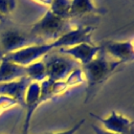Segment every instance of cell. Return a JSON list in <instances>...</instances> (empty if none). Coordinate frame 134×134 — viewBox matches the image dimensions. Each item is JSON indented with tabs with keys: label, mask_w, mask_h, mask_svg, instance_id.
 <instances>
[{
	"label": "cell",
	"mask_w": 134,
	"mask_h": 134,
	"mask_svg": "<svg viewBox=\"0 0 134 134\" xmlns=\"http://www.w3.org/2000/svg\"><path fill=\"white\" fill-rule=\"evenodd\" d=\"M42 60L46 67L47 79L53 82L66 80L71 72L80 68V64L75 60L71 59L70 57L64 53H61L60 51H51Z\"/></svg>",
	"instance_id": "3"
},
{
	"label": "cell",
	"mask_w": 134,
	"mask_h": 134,
	"mask_svg": "<svg viewBox=\"0 0 134 134\" xmlns=\"http://www.w3.org/2000/svg\"><path fill=\"white\" fill-rule=\"evenodd\" d=\"M16 8V0H0V15L6 18Z\"/></svg>",
	"instance_id": "16"
},
{
	"label": "cell",
	"mask_w": 134,
	"mask_h": 134,
	"mask_svg": "<svg viewBox=\"0 0 134 134\" xmlns=\"http://www.w3.org/2000/svg\"><path fill=\"white\" fill-rule=\"evenodd\" d=\"M43 43L38 38L32 36L29 31H23L16 28L6 29L1 34L0 45L2 49V54L9 53L32 44Z\"/></svg>",
	"instance_id": "5"
},
{
	"label": "cell",
	"mask_w": 134,
	"mask_h": 134,
	"mask_svg": "<svg viewBox=\"0 0 134 134\" xmlns=\"http://www.w3.org/2000/svg\"><path fill=\"white\" fill-rule=\"evenodd\" d=\"M100 48L102 47L99 45H95L94 43H81L71 47L60 48L58 49V51L70 57L83 66L94 59L99 52Z\"/></svg>",
	"instance_id": "8"
},
{
	"label": "cell",
	"mask_w": 134,
	"mask_h": 134,
	"mask_svg": "<svg viewBox=\"0 0 134 134\" xmlns=\"http://www.w3.org/2000/svg\"><path fill=\"white\" fill-rule=\"evenodd\" d=\"M94 27L92 26H77L72 27L69 31L61 36L57 39L60 48L71 47L81 43H93L92 41V32ZM59 48V49H60Z\"/></svg>",
	"instance_id": "9"
},
{
	"label": "cell",
	"mask_w": 134,
	"mask_h": 134,
	"mask_svg": "<svg viewBox=\"0 0 134 134\" xmlns=\"http://www.w3.org/2000/svg\"><path fill=\"white\" fill-rule=\"evenodd\" d=\"M132 43H133V46H134V40H133V41H132Z\"/></svg>",
	"instance_id": "22"
},
{
	"label": "cell",
	"mask_w": 134,
	"mask_h": 134,
	"mask_svg": "<svg viewBox=\"0 0 134 134\" xmlns=\"http://www.w3.org/2000/svg\"><path fill=\"white\" fill-rule=\"evenodd\" d=\"M1 57H2V55H0V59H1Z\"/></svg>",
	"instance_id": "24"
},
{
	"label": "cell",
	"mask_w": 134,
	"mask_h": 134,
	"mask_svg": "<svg viewBox=\"0 0 134 134\" xmlns=\"http://www.w3.org/2000/svg\"><path fill=\"white\" fill-rule=\"evenodd\" d=\"M72 28L69 19L54 15L49 9L36 22L29 32L41 42H51L66 34Z\"/></svg>",
	"instance_id": "2"
},
{
	"label": "cell",
	"mask_w": 134,
	"mask_h": 134,
	"mask_svg": "<svg viewBox=\"0 0 134 134\" xmlns=\"http://www.w3.org/2000/svg\"><path fill=\"white\" fill-rule=\"evenodd\" d=\"M42 103H41V98H40V83L31 82L26 90L25 98H24V107L26 109V113H25V119H24L23 130H22L23 134L28 133L31 117H32L36 109Z\"/></svg>",
	"instance_id": "10"
},
{
	"label": "cell",
	"mask_w": 134,
	"mask_h": 134,
	"mask_svg": "<svg viewBox=\"0 0 134 134\" xmlns=\"http://www.w3.org/2000/svg\"><path fill=\"white\" fill-rule=\"evenodd\" d=\"M32 1H35L36 3H39L41 5H44V6H48V7L51 3V0H32Z\"/></svg>",
	"instance_id": "20"
},
{
	"label": "cell",
	"mask_w": 134,
	"mask_h": 134,
	"mask_svg": "<svg viewBox=\"0 0 134 134\" xmlns=\"http://www.w3.org/2000/svg\"><path fill=\"white\" fill-rule=\"evenodd\" d=\"M54 49H59V43L57 40L51 41V42L32 44L22 49H19V50L9 52V53H5L2 57L19 65L27 66L36 61L42 60L45 55H47Z\"/></svg>",
	"instance_id": "4"
},
{
	"label": "cell",
	"mask_w": 134,
	"mask_h": 134,
	"mask_svg": "<svg viewBox=\"0 0 134 134\" xmlns=\"http://www.w3.org/2000/svg\"><path fill=\"white\" fill-rule=\"evenodd\" d=\"M91 128H92L94 134H114V133H111V132L105 130L104 128H102V127H99V126H97V125H95V124H92Z\"/></svg>",
	"instance_id": "19"
},
{
	"label": "cell",
	"mask_w": 134,
	"mask_h": 134,
	"mask_svg": "<svg viewBox=\"0 0 134 134\" xmlns=\"http://www.w3.org/2000/svg\"><path fill=\"white\" fill-rule=\"evenodd\" d=\"M103 9L97 7L92 0H71L69 18L83 17L90 14H102Z\"/></svg>",
	"instance_id": "13"
},
{
	"label": "cell",
	"mask_w": 134,
	"mask_h": 134,
	"mask_svg": "<svg viewBox=\"0 0 134 134\" xmlns=\"http://www.w3.org/2000/svg\"><path fill=\"white\" fill-rule=\"evenodd\" d=\"M26 67V76L31 81V82H37L41 83L44 80L47 79L46 75V67L43 62V60L36 61Z\"/></svg>",
	"instance_id": "14"
},
{
	"label": "cell",
	"mask_w": 134,
	"mask_h": 134,
	"mask_svg": "<svg viewBox=\"0 0 134 134\" xmlns=\"http://www.w3.org/2000/svg\"><path fill=\"white\" fill-rule=\"evenodd\" d=\"M84 122H85V119H81L75 125H73L70 129L62 131V132H58V133H52V134H75L79 131V129L82 127V125H84ZM20 134H23V133H20ZM26 134H29V133H26Z\"/></svg>",
	"instance_id": "18"
},
{
	"label": "cell",
	"mask_w": 134,
	"mask_h": 134,
	"mask_svg": "<svg viewBox=\"0 0 134 134\" xmlns=\"http://www.w3.org/2000/svg\"><path fill=\"white\" fill-rule=\"evenodd\" d=\"M5 19H6V18H4V17H2V16L0 15V22H3V21H5Z\"/></svg>",
	"instance_id": "21"
},
{
	"label": "cell",
	"mask_w": 134,
	"mask_h": 134,
	"mask_svg": "<svg viewBox=\"0 0 134 134\" xmlns=\"http://www.w3.org/2000/svg\"><path fill=\"white\" fill-rule=\"evenodd\" d=\"M70 4H71V0H51V3L49 5V10L57 16H60L65 19H70L69 18Z\"/></svg>",
	"instance_id": "15"
},
{
	"label": "cell",
	"mask_w": 134,
	"mask_h": 134,
	"mask_svg": "<svg viewBox=\"0 0 134 134\" xmlns=\"http://www.w3.org/2000/svg\"><path fill=\"white\" fill-rule=\"evenodd\" d=\"M31 81L28 77H22L9 83L0 84V95H6L14 98L18 105L24 107V98L26 90Z\"/></svg>",
	"instance_id": "11"
},
{
	"label": "cell",
	"mask_w": 134,
	"mask_h": 134,
	"mask_svg": "<svg viewBox=\"0 0 134 134\" xmlns=\"http://www.w3.org/2000/svg\"><path fill=\"white\" fill-rule=\"evenodd\" d=\"M120 65V62L110 58L103 48H100L99 52L94 59H92L86 65H83L82 71L87 83L86 102L93 96V93L98 89V87L104 84Z\"/></svg>",
	"instance_id": "1"
},
{
	"label": "cell",
	"mask_w": 134,
	"mask_h": 134,
	"mask_svg": "<svg viewBox=\"0 0 134 134\" xmlns=\"http://www.w3.org/2000/svg\"><path fill=\"white\" fill-rule=\"evenodd\" d=\"M90 116L96 118L104 127L105 130L114 134H134V121L129 117L116 112L111 111L110 115L106 117L98 116L94 113H89Z\"/></svg>",
	"instance_id": "6"
},
{
	"label": "cell",
	"mask_w": 134,
	"mask_h": 134,
	"mask_svg": "<svg viewBox=\"0 0 134 134\" xmlns=\"http://www.w3.org/2000/svg\"><path fill=\"white\" fill-rule=\"evenodd\" d=\"M0 55H3V54H2V52H0Z\"/></svg>",
	"instance_id": "23"
},
{
	"label": "cell",
	"mask_w": 134,
	"mask_h": 134,
	"mask_svg": "<svg viewBox=\"0 0 134 134\" xmlns=\"http://www.w3.org/2000/svg\"><path fill=\"white\" fill-rule=\"evenodd\" d=\"M104 51L113 60L121 64L134 61V46L132 41H108L102 45Z\"/></svg>",
	"instance_id": "7"
},
{
	"label": "cell",
	"mask_w": 134,
	"mask_h": 134,
	"mask_svg": "<svg viewBox=\"0 0 134 134\" xmlns=\"http://www.w3.org/2000/svg\"><path fill=\"white\" fill-rule=\"evenodd\" d=\"M16 105H18V103L14 98L6 95H0V115Z\"/></svg>",
	"instance_id": "17"
},
{
	"label": "cell",
	"mask_w": 134,
	"mask_h": 134,
	"mask_svg": "<svg viewBox=\"0 0 134 134\" xmlns=\"http://www.w3.org/2000/svg\"><path fill=\"white\" fill-rule=\"evenodd\" d=\"M26 76V67L8 61L1 57L0 59V84L9 83Z\"/></svg>",
	"instance_id": "12"
}]
</instances>
